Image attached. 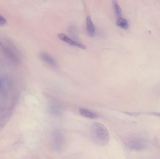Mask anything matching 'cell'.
<instances>
[{
  "label": "cell",
  "instance_id": "4fadbf2b",
  "mask_svg": "<svg viewBox=\"0 0 160 159\" xmlns=\"http://www.w3.org/2000/svg\"><path fill=\"white\" fill-rule=\"evenodd\" d=\"M149 115H152L156 116L159 117L160 118V112H152L149 113H147Z\"/></svg>",
  "mask_w": 160,
  "mask_h": 159
},
{
  "label": "cell",
  "instance_id": "7a4b0ae2",
  "mask_svg": "<svg viewBox=\"0 0 160 159\" xmlns=\"http://www.w3.org/2000/svg\"><path fill=\"white\" fill-rule=\"evenodd\" d=\"M51 145L56 151H61L65 146V136L60 130H55L52 133Z\"/></svg>",
  "mask_w": 160,
  "mask_h": 159
},
{
  "label": "cell",
  "instance_id": "7c38bea8",
  "mask_svg": "<svg viewBox=\"0 0 160 159\" xmlns=\"http://www.w3.org/2000/svg\"><path fill=\"white\" fill-rule=\"evenodd\" d=\"M7 20L4 17L0 15V26L4 25L6 23Z\"/></svg>",
  "mask_w": 160,
  "mask_h": 159
},
{
  "label": "cell",
  "instance_id": "52a82bcc",
  "mask_svg": "<svg viewBox=\"0 0 160 159\" xmlns=\"http://www.w3.org/2000/svg\"><path fill=\"white\" fill-rule=\"evenodd\" d=\"M0 47L2 48L3 52L4 53L6 56L10 60L12 61L13 62L15 63H17L18 62V57L16 56L15 52H14L12 49H10L9 48L5 46H4L2 44L0 45Z\"/></svg>",
  "mask_w": 160,
  "mask_h": 159
},
{
  "label": "cell",
  "instance_id": "9c48e42d",
  "mask_svg": "<svg viewBox=\"0 0 160 159\" xmlns=\"http://www.w3.org/2000/svg\"><path fill=\"white\" fill-rule=\"evenodd\" d=\"M79 112L81 115L87 118L95 119L98 117V114L85 108H80L79 110Z\"/></svg>",
  "mask_w": 160,
  "mask_h": 159
},
{
  "label": "cell",
  "instance_id": "8fae6325",
  "mask_svg": "<svg viewBox=\"0 0 160 159\" xmlns=\"http://www.w3.org/2000/svg\"><path fill=\"white\" fill-rule=\"evenodd\" d=\"M112 4L113 7L115 14L116 16L118 18L122 17V9H121L118 1L117 0H112Z\"/></svg>",
  "mask_w": 160,
  "mask_h": 159
},
{
  "label": "cell",
  "instance_id": "3957f363",
  "mask_svg": "<svg viewBox=\"0 0 160 159\" xmlns=\"http://www.w3.org/2000/svg\"><path fill=\"white\" fill-rule=\"evenodd\" d=\"M58 37L61 41H63L72 46L76 47H78L82 49H85L87 48L86 46L85 45L72 39L64 34H59L58 35Z\"/></svg>",
  "mask_w": 160,
  "mask_h": 159
},
{
  "label": "cell",
  "instance_id": "5bb4252c",
  "mask_svg": "<svg viewBox=\"0 0 160 159\" xmlns=\"http://www.w3.org/2000/svg\"><path fill=\"white\" fill-rule=\"evenodd\" d=\"M2 80L1 79V77H0V89H1V87H2Z\"/></svg>",
  "mask_w": 160,
  "mask_h": 159
},
{
  "label": "cell",
  "instance_id": "6da1fadb",
  "mask_svg": "<svg viewBox=\"0 0 160 159\" xmlns=\"http://www.w3.org/2000/svg\"><path fill=\"white\" fill-rule=\"evenodd\" d=\"M90 133L93 141L99 145L104 146L109 143L110 134L107 128L100 123H94L91 125Z\"/></svg>",
  "mask_w": 160,
  "mask_h": 159
},
{
  "label": "cell",
  "instance_id": "8992f818",
  "mask_svg": "<svg viewBox=\"0 0 160 159\" xmlns=\"http://www.w3.org/2000/svg\"><path fill=\"white\" fill-rule=\"evenodd\" d=\"M39 56H40V59L49 66L53 68H56L58 66L56 60L47 52H41Z\"/></svg>",
  "mask_w": 160,
  "mask_h": 159
},
{
  "label": "cell",
  "instance_id": "277c9868",
  "mask_svg": "<svg viewBox=\"0 0 160 159\" xmlns=\"http://www.w3.org/2000/svg\"><path fill=\"white\" fill-rule=\"evenodd\" d=\"M49 112L51 115L54 117H59L62 115L63 110L61 105L56 102L52 101L49 106Z\"/></svg>",
  "mask_w": 160,
  "mask_h": 159
},
{
  "label": "cell",
  "instance_id": "ba28073f",
  "mask_svg": "<svg viewBox=\"0 0 160 159\" xmlns=\"http://www.w3.org/2000/svg\"><path fill=\"white\" fill-rule=\"evenodd\" d=\"M86 26L88 34L90 37H94L96 34V28L89 16L87 17L86 20Z\"/></svg>",
  "mask_w": 160,
  "mask_h": 159
},
{
  "label": "cell",
  "instance_id": "30bf717a",
  "mask_svg": "<svg viewBox=\"0 0 160 159\" xmlns=\"http://www.w3.org/2000/svg\"><path fill=\"white\" fill-rule=\"evenodd\" d=\"M116 25L124 30H127L129 28L128 21L126 19L122 17L118 18L116 21Z\"/></svg>",
  "mask_w": 160,
  "mask_h": 159
},
{
  "label": "cell",
  "instance_id": "5b68a950",
  "mask_svg": "<svg viewBox=\"0 0 160 159\" xmlns=\"http://www.w3.org/2000/svg\"><path fill=\"white\" fill-rule=\"evenodd\" d=\"M128 146L130 149L136 151H140L145 148L144 144L139 139H133L128 142Z\"/></svg>",
  "mask_w": 160,
  "mask_h": 159
}]
</instances>
